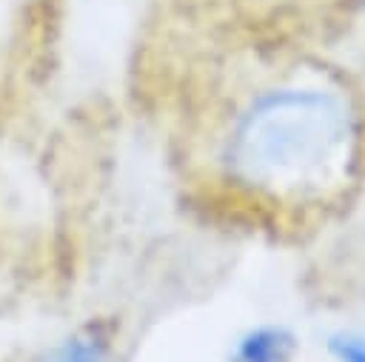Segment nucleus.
Instances as JSON below:
<instances>
[{"mask_svg":"<svg viewBox=\"0 0 365 362\" xmlns=\"http://www.w3.org/2000/svg\"><path fill=\"white\" fill-rule=\"evenodd\" d=\"M120 345V319L94 314L40 348L31 362H114Z\"/></svg>","mask_w":365,"mask_h":362,"instance_id":"nucleus-1","label":"nucleus"},{"mask_svg":"<svg viewBox=\"0 0 365 362\" xmlns=\"http://www.w3.org/2000/svg\"><path fill=\"white\" fill-rule=\"evenodd\" d=\"M297 353V336L282 325L248 328L231 348L228 362H291Z\"/></svg>","mask_w":365,"mask_h":362,"instance_id":"nucleus-2","label":"nucleus"},{"mask_svg":"<svg viewBox=\"0 0 365 362\" xmlns=\"http://www.w3.org/2000/svg\"><path fill=\"white\" fill-rule=\"evenodd\" d=\"M328 353L336 362H365V336L342 331L328 339Z\"/></svg>","mask_w":365,"mask_h":362,"instance_id":"nucleus-3","label":"nucleus"}]
</instances>
